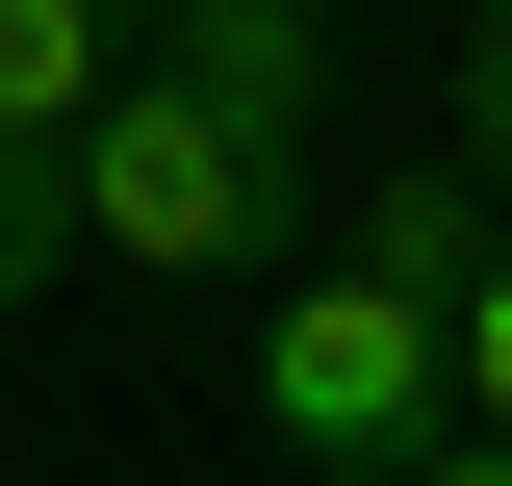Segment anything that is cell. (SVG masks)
<instances>
[{"mask_svg":"<svg viewBox=\"0 0 512 486\" xmlns=\"http://www.w3.org/2000/svg\"><path fill=\"white\" fill-rule=\"evenodd\" d=\"M308 154H256L205 77H154L128 52L103 77V128H77V256H128V282H256V256H308Z\"/></svg>","mask_w":512,"mask_h":486,"instance_id":"6da1fadb","label":"cell"},{"mask_svg":"<svg viewBox=\"0 0 512 486\" xmlns=\"http://www.w3.org/2000/svg\"><path fill=\"white\" fill-rule=\"evenodd\" d=\"M256 435H282L308 486H410V461L461 435V333L333 256V282H282V333H256Z\"/></svg>","mask_w":512,"mask_h":486,"instance_id":"7a4b0ae2","label":"cell"},{"mask_svg":"<svg viewBox=\"0 0 512 486\" xmlns=\"http://www.w3.org/2000/svg\"><path fill=\"white\" fill-rule=\"evenodd\" d=\"M154 77H205L256 154L333 180V26H308V0H154Z\"/></svg>","mask_w":512,"mask_h":486,"instance_id":"3957f363","label":"cell"},{"mask_svg":"<svg viewBox=\"0 0 512 486\" xmlns=\"http://www.w3.org/2000/svg\"><path fill=\"white\" fill-rule=\"evenodd\" d=\"M128 52H154V0H0V154H77Z\"/></svg>","mask_w":512,"mask_h":486,"instance_id":"277c9868","label":"cell"},{"mask_svg":"<svg viewBox=\"0 0 512 486\" xmlns=\"http://www.w3.org/2000/svg\"><path fill=\"white\" fill-rule=\"evenodd\" d=\"M487 231H512V205L461 180V154H410V180H359V231H333V256H359V282H410V307H461V282H487Z\"/></svg>","mask_w":512,"mask_h":486,"instance_id":"5b68a950","label":"cell"},{"mask_svg":"<svg viewBox=\"0 0 512 486\" xmlns=\"http://www.w3.org/2000/svg\"><path fill=\"white\" fill-rule=\"evenodd\" d=\"M77 282V154H0V307Z\"/></svg>","mask_w":512,"mask_h":486,"instance_id":"8992f818","label":"cell"},{"mask_svg":"<svg viewBox=\"0 0 512 486\" xmlns=\"http://www.w3.org/2000/svg\"><path fill=\"white\" fill-rule=\"evenodd\" d=\"M436 128H461V180L512 205V0H461V77H436Z\"/></svg>","mask_w":512,"mask_h":486,"instance_id":"52a82bcc","label":"cell"},{"mask_svg":"<svg viewBox=\"0 0 512 486\" xmlns=\"http://www.w3.org/2000/svg\"><path fill=\"white\" fill-rule=\"evenodd\" d=\"M436 333H461V435H512V231H487V282H461Z\"/></svg>","mask_w":512,"mask_h":486,"instance_id":"ba28073f","label":"cell"},{"mask_svg":"<svg viewBox=\"0 0 512 486\" xmlns=\"http://www.w3.org/2000/svg\"><path fill=\"white\" fill-rule=\"evenodd\" d=\"M410 486H512V435H436V461H410Z\"/></svg>","mask_w":512,"mask_h":486,"instance_id":"9c48e42d","label":"cell"}]
</instances>
